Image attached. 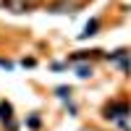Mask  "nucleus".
<instances>
[{"label": "nucleus", "mask_w": 131, "mask_h": 131, "mask_svg": "<svg viewBox=\"0 0 131 131\" xmlns=\"http://www.w3.org/2000/svg\"><path fill=\"white\" fill-rule=\"evenodd\" d=\"M97 26H100V21H97V18H92L89 24L84 26V31H81V39H84V37H92V34H97Z\"/></svg>", "instance_id": "nucleus-3"}, {"label": "nucleus", "mask_w": 131, "mask_h": 131, "mask_svg": "<svg viewBox=\"0 0 131 131\" xmlns=\"http://www.w3.org/2000/svg\"><path fill=\"white\" fill-rule=\"evenodd\" d=\"M128 115V105L126 102H113L105 107V118H113V121H123Z\"/></svg>", "instance_id": "nucleus-1"}, {"label": "nucleus", "mask_w": 131, "mask_h": 131, "mask_svg": "<svg viewBox=\"0 0 131 131\" xmlns=\"http://www.w3.org/2000/svg\"><path fill=\"white\" fill-rule=\"evenodd\" d=\"M0 118L8 123V128H10V131L16 128V126H13V121H10V118H13V107H10V102H3V105H0Z\"/></svg>", "instance_id": "nucleus-2"}, {"label": "nucleus", "mask_w": 131, "mask_h": 131, "mask_svg": "<svg viewBox=\"0 0 131 131\" xmlns=\"http://www.w3.org/2000/svg\"><path fill=\"white\" fill-rule=\"evenodd\" d=\"M58 97H60V100H68V97H71V89H68V86H58Z\"/></svg>", "instance_id": "nucleus-4"}, {"label": "nucleus", "mask_w": 131, "mask_h": 131, "mask_svg": "<svg viewBox=\"0 0 131 131\" xmlns=\"http://www.w3.org/2000/svg\"><path fill=\"white\" fill-rule=\"evenodd\" d=\"M37 126H39V118L31 115V118H29V128H37Z\"/></svg>", "instance_id": "nucleus-6"}, {"label": "nucleus", "mask_w": 131, "mask_h": 131, "mask_svg": "<svg viewBox=\"0 0 131 131\" xmlns=\"http://www.w3.org/2000/svg\"><path fill=\"white\" fill-rule=\"evenodd\" d=\"M76 71H79V76H81V79H86V76L92 73V66H79Z\"/></svg>", "instance_id": "nucleus-5"}]
</instances>
